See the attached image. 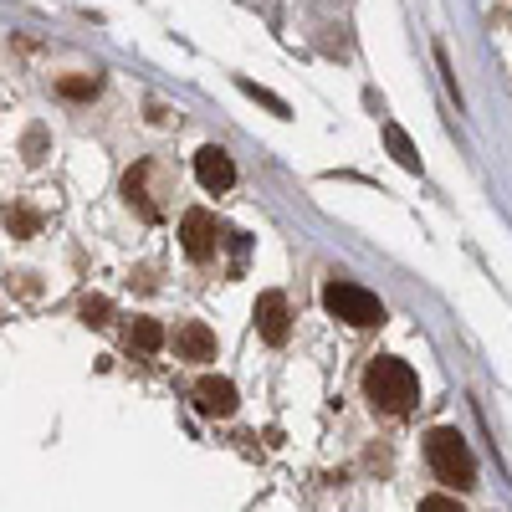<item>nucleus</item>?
<instances>
[{"label": "nucleus", "instance_id": "nucleus-7", "mask_svg": "<svg viewBox=\"0 0 512 512\" xmlns=\"http://www.w3.org/2000/svg\"><path fill=\"white\" fill-rule=\"evenodd\" d=\"M175 349H180V359L205 364V359H216V333H210L205 323H180L175 328Z\"/></svg>", "mask_w": 512, "mask_h": 512}, {"label": "nucleus", "instance_id": "nucleus-16", "mask_svg": "<svg viewBox=\"0 0 512 512\" xmlns=\"http://www.w3.org/2000/svg\"><path fill=\"white\" fill-rule=\"evenodd\" d=\"M26 159H31V164L41 159V128H31V134H26Z\"/></svg>", "mask_w": 512, "mask_h": 512}, {"label": "nucleus", "instance_id": "nucleus-6", "mask_svg": "<svg viewBox=\"0 0 512 512\" xmlns=\"http://www.w3.org/2000/svg\"><path fill=\"white\" fill-rule=\"evenodd\" d=\"M256 328H262L267 344H287V297L282 292L256 297Z\"/></svg>", "mask_w": 512, "mask_h": 512}, {"label": "nucleus", "instance_id": "nucleus-1", "mask_svg": "<svg viewBox=\"0 0 512 512\" xmlns=\"http://www.w3.org/2000/svg\"><path fill=\"white\" fill-rule=\"evenodd\" d=\"M364 395L379 415H410L415 400H420V379L405 359H390V354H379L369 369H364Z\"/></svg>", "mask_w": 512, "mask_h": 512}, {"label": "nucleus", "instance_id": "nucleus-11", "mask_svg": "<svg viewBox=\"0 0 512 512\" xmlns=\"http://www.w3.org/2000/svg\"><path fill=\"white\" fill-rule=\"evenodd\" d=\"M384 139H390V149H395V159H400L405 169H420V154H415V144H410V139L400 134V128H395V123H390V128H384Z\"/></svg>", "mask_w": 512, "mask_h": 512}, {"label": "nucleus", "instance_id": "nucleus-12", "mask_svg": "<svg viewBox=\"0 0 512 512\" xmlns=\"http://www.w3.org/2000/svg\"><path fill=\"white\" fill-rule=\"evenodd\" d=\"M241 93H251L256 103H267V108H272L277 118H287V103H282L277 93H267V88H256V82H241Z\"/></svg>", "mask_w": 512, "mask_h": 512}, {"label": "nucleus", "instance_id": "nucleus-3", "mask_svg": "<svg viewBox=\"0 0 512 512\" xmlns=\"http://www.w3.org/2000/svg\"><path fill=\"white\" fill-rule=\"evenodd\" d=\"M323 308L333 313V318H344L349 328H374V323H384V303L374 292H364L359 282H328L323 287Z\"/></svg>", "mask_w": 512, "mask_h": 512}, {"label": "nucleus", "instance_id": "nucleus-14", "mask_svg": "<svg viewBox=\"0 0 512 512\" xmlns=\"http://www.w3.org/2000/svg\"><path fill=\"white\" fill-rule=\"evenodd\" d=\"M62 93H67V98H93L98 82H93V77H62Z\"/></svg>", "mask_w": 512, "mask_h": 512}, {"label": "nucleus", "instance_id": "nucleus-5", "mask_svg": "<svg viewBox=\"0 0 512 512\" xmlns=\"http://www.w3.org/2000/svg\"><path fill=\"white\" fill-rule=\"evenodd\" d=\"M195 180H200L205 190H231V185H236V164H231V154L216 149V144H205V149L195 154Z\"/></svg>", "mask_w": 512, "mask_h": 512}, {"label": "nucleus", "instance_id": "nucleus-2", "mask_svg": "<svg viewBox=\"0 0 512 512\" xmlns=\"http://www.w3.org/2000/svg\"><path fill=\"white\" fill-rule=\"evenodd\" d=\"M425 461H431V472L446 482V487H472L477 482V456L466 451V441L456 431H431L425 436Z\"/></svg>", "mask_w": 512, "mask_h": 512}, {"label": "nucleus", "instance_id": "nucleus-13", "mask_svg": "<svg viewBox=\"0 0 512 512\" xmlns=\"http://www.w3.org/2000/svg\"><path fill=\"white\" fill-rule=\"evenodd\" d=\"M82 323L103 328V323H108V297H88V303H82Z\"/></svg>", "mask_w": 512, "mask_h": 512}, {"label": "nucleus", "instance_id": "nucleus-9", "mask_svg": "<svg viewBox=\"0 0 512 512\" xmlns=\"http://www.w3.org/2000/svg\"><path fill=\"white\" fill-rule=\"evenodd\" d=\"M164 344V328L154 318H134V328H128V349L134 354H154Z\"/></svg>", "mask_w": 512, "mask_h": 512}, {"label": "nucleus", "instance_id": "nucleus-8", "mask_svg": "<svg viewBox=\"0 0 512 512\" xmlns=\"http://www.w3.org/2000/svg\"><path fill=\"white\" fill-rule=\"evenodd\" d=\"M195 405L205 415H231L236 410V384L231 379H200L195 384Z\"/></svg>", "mask_w": 512, "mask_h": 512}, {"label": "nucleus", "instance_id": "nucleus-15", "mask_svg": "<svg viewBox=\"0 0 512 512\" xmlns=\"http://www.w3.org/2000/svg\"><path fill=\"white\" fill-rule=\"evenodd\" d=\"M420 512H461V502H451V497H425Z\"/></svg>", "mask_w": 512, "mask_h": 512}, {"label": "nucleus", "instance_id": "nucleus-4", "mask_svg": "<svg viewBox=\"0 0 512 512\" xmlns=\"http://www.w3.org/2000/svg\"><path fill=\"white\" fill-rule=\"evenodd\" d=\"M180 246H185V256H195V262H210V256H216V246H221L216 216H210V210H185V221H180Z\"/></svg>", "mask_w": 512, "mask_h": 512}, {"label": "nucleus", "instance_id": "nucleus-10", "mask_svg": "<svg viewBox=\"0 0 512 512\" xmlns=\"http://www.w3.org/2000/svg\"><path fill=\"white\" fill-rule=\"evenodd\" d=\"M123 195H128V205H139V216L159 221V205H154V200H149V190H144V164H139V169H128V180H123Z\"/></svg>", "mask_w": 512, "mask_h": 512}]
</instances>
